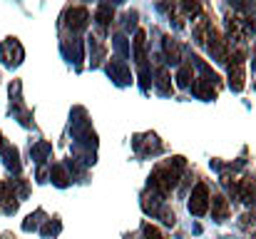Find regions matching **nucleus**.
<instances>
[{
	"instance_id": "6",
	"label": "nucleus",
	"mask_w": 256,
	"mask_h": 239,
	"mask_svg": "<svg viewBox=\"0 0 256 239\" xmlns=\"http://www.w3.org/2000/svg\"><path fill=\"white\" fill-rule=\"evenodd\" d=\"M236 192H239V199H242V202H246V204H256V179L244 177V179L239 182Z\"/></svg>"
},
{
	"instance_id": "15",
	"label": "nucleus",
	"mask_w": 256,
	"mask_h": 239,
	"mask_svg": "<svg viewBox=\"0 0 256 239\" xmlns=\"http://www.w3.org/2000/svg\"><path fill=\"white\" fill-rule=\"evenodd\" d=\"M58 229H60V224H58V222H55V224H52V222H48V224H45V229H42V234H52V232H58Z\"/></svg>"
},
{
	"instance_id": "13",
	"label": "nucleus",
	"mask_w": 256,
	"mask_h": 239,
	"mask_svg": "<svg viewBox=\"0 0 256 239\" xmlns=\"http://www.w3.org/2000/svg\"><path fill=\"white\" fill-rule=\"evenodd\" d=\"M142 232H144V237H147V239H164L162 234H160V229H157V227H152L150 222L142 227Z\"/></svg>"
},
{
	"instance_id": "2",
	"label": "nucleus",
	"mask_w": 256,
	"mask_h": 239,
	"mask_svg": "<svg viewBox=\"0 0 256 239\" xmlns=\"http://www.w3.org/2000/svg\"><path fill=\"white\" fill-rule=\"evenodd\" d=\"M229 85L232 90H244V80H246V60H244V50L236 48L229 58Z\"/></svg>"
},
{
	"instance_id": "3",
	"label": "nucleus",
	"mask_w": 256,
	"mask_h": 239,
	"mask_svg": "<svg viewBox=\"0 0 256 239\" xmlns=\"http://www.w3.org/2000/svg\"><path fill=\"white\" fill-rule=\"evenodd\" d=\"M189 212L196 214V217H204V214L209 212V189H206V184L199 182V184L192 189V197H189Z\"/></svg>"
},
{
	"instance_id": "16",
	"label": "nucleus",
	"mask_w": 256,
	"mask_h": 239,
	"mask_svg": "<svg viewBox=\"0 0 256 239\" xmlns=\"http://www.w3.org/2000/svg\"><path fill=\"white\" fill-rule=\"evenodd\" d=\"M55 177H58V179H55L58 184H65V172H62L60 167H55Z\"/></svg>"
},
{
	"instance_id": "17",
	"label": "nucleus",
	"mask_w": 256,
	"mask_h": 239,
	"mask_svg": "<svg viewBox=\"0 0 256 239\" xmlns=\"http://www.w3.org/2000/svg\"><path fill=\"white\" fill-rule=\"evenodd\" d=\"M254 239H256V234H254Z\"/></svg>"
},
{
	"instance_id": "10",
	"label": "nucleus",
	"mask_w": 256,
	"mask_h": 239,
	"mask_svg": "<svg viewBox=\"0 0 256 239\" xmlns=\"http://www.w3.org/2000/svg\"><path fill=\"white\" fill-rule=\"evenodd\" d=\"M134 58H137V65L144 68V33L140 30L137 38H134Z\"/></svg>"
},
{
	"instance_id": "7",
	"label": "nucleus",
	"mask_w": 256,
	"mask_h": 239,
	"mask_svg": "<svg viewBox=\"0 0 256 239\" xmlns=\"http://www.w3.org/2000/svg\"><path fill=\"white\" fill-rule=\"evenodd\" d=\"M0 204H2L5 212H15L18 209V199H15V192H12L10 182H0Z\"/></svg>"
},
{
	"instance_id": "1",
	"label": "nucleus",
	"mask_w": 256,
	"mask_h": 239,
	"mask_svg": "<svg viewBox=\"0 0 256 239\" xmlns=\"http://www.w3.org/2000/svg\"><path fill=\"white\" fill-rule=\"evenodd\" d=\"M184 167V159L176 157L174 159V167L167 164V167H157L154 172H152V177H150V184H152V189H157L160 194H170L172 189L176 187V182H179V169Z\"/></svg>"
},
{
	"instance_id": "5",
	"label": "nucleus",
	"mask_w": 256,
	"mask_h": 239,
	"mask_svg": "<svg viewBox=\"0 0 256 239\" xmlns=\"http://www.w3.org/2000/svg\"><path fill=\"white\" fill-rule=\"evenodd\" d=\"M209 207H212V214H214V219H216V222H224V219L232 214V204H229V199H226V197H222V194L209 197Z\"/></svg>"
},
{
	"instance_id": "11",
	"label": "nucleus",
	"mask_w": 256,
	"mask_h": 239,
	"mask_svg": "<svg viewBox=\"0 0 256 239\" xmlns=\"http://www.w3.org/2000/svg\"><path fill=\"white\" fill-rule=\"evenodd\" d=\"M112 15H114L112 5H100V8H97V23H100L102 28H104V25H110Z\"/></svg>"
},
{
	"instance_id": "9",
	"label": "nucleus",
	"mask_w": 256,
	"mask_h": 239,
	"mask_svg": "<svg viewBox=\"0 0 256 239\" xmlns=\"http://www.w3.org/2000/svg\"><path fill=\"white\" fill-rule=\"evenodd\" d=\"M164 50H167V58H170L172 63H179V60H182V48H179L176 40L167 38V40H164Z\"/></svg>"
},
{
	"instance_id": "4",
	"label": "nucleus",
	"mask_w": 256,
	"mask_h": 239,
	"mask_svg": "<svg viewBox=\"0 0 256 239\" xmlns=\"http://www.w3.org/2000/svg\"><path fill=\"white\" fill-rule=\"evenodd\" d=\"M0 55H2V60H5L8 65H18L25 53H22V48H20V43H18L15 38H8V40L2 43V48H0Z\"/></svg>"
},
{
	"instance_id": "12",
	"label": "nucleus",
	"mask_w": 256,
	"mask_h": 239,
	"mask_svg": "<svg viewBox=\"0 0 256 239\" xmlns=\"http://www.w3.org/2000/svg\"><path fill=\"white\" fill-rule=\"evenodd\" d=\"M189 78H192V68H189V65H184V68L179 70L176 80H179V85H182V87H186V85H189Z\"/></svg>"
},
{
	"instance_id": "14",
	"label": "nucleus",
	"mask_w": 256,
	"mask_h": 239,
	"mask_svg": "<svg viewBox=\"0 0 256 239\" xmlns=\"http://www.w3.org/2000/svg\"><path fill=\"white\" fill-rule=\"evenodd\" d=\"M167 80H170L167 70H160V87H162V92H170V85H167Z\"/></svg>"
},
{
	"instance_id": "8",
	"label": "nucleus",
	"mask_w": 256,
	"mask_h": 239,
	"mask_svg": "<svg viewBox=\"0 0 256 239\" xmlns=\"http://www.w3.org/2000/svg\"><path fill=\"white\" fill-rule=\"evenodd\" d=\"M87 20H90V13H87L85 8H72V10H68V25H70L72 30H82L87 25Z\"/></svg>"
}]
</instances>
